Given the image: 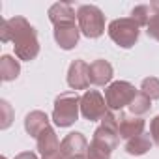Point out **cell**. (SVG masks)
I'll return each mask as SVG.
<instances>
[{"label": "cell", "instance_id": "6da1fadb", "mask_svg": "<svg viewBox=\"0 0 159 159\" xmlns=\"http://www.w3.org/2000/svg\"><path fill=\"white\" fill-rule=\"evenodd\" d=\"M0 38L4 43L11 41L15 49V56L19 60L30 62L39 54V41H38V32L36 28L21 15H15L11 19L2 21V30Z\"/></svg>", "mask_w": 159, "mask_h": 159}, {"label": "cell", "instance_id": "7a4b0ae2", "mask_svg": "<svg viewBox=\"0 0 159 159\" xmlns=\"http://www.w3.org/2000/svg\"><path fill=\"white\" fill-rule=\"evenodd\" d=\"M81 112V98L77 92H62L54 99V109H52V122L58 127H69L79 120Z\"/></svg>", "mask_w": 159, "mask_h": 159}, {"label": "cell", "instance_id": "3957f363", "mask_svg": "<svg viewBox=\"0 0 159 159\" xmlns=\"http://www.w3.org/2000/svg\"><path fill=\"white\" fill-rule=\"evenodd\" d=\"M77 23L83 36L96 39L105 32V15L94 4H84L77 10Z\"/></svg>", "mask_w": 159, "mask_h": 159}, {"label": "cell", "instance_id": "277c9868", "mask_svg": "<svg viewBox=\"0 0 159 159\" xmlns=\"http://www.w3.org/2000/svg\"><path fill=\"white\" fill-rule=\"evenodd\" d=\"M109 38L122 49H131L137 41H139V34H140V26L131 19V17H122V19H114L109 28H107Z\"/></svg>", "mask_w": 159, "mask_h": 159}, {"label": "cell", "instance_id": "5b68a950", "mask_svg": "<svg viewBox=\"0 0 159 159\" xmlns=\"http://www.w3.org/2000/svg\"><path fill=\"white\" fill-rule=\"evenodd\" d=\"M139 94V90L127 83V81H114L105 88V101L109 111L120 112L124 107H129L131 101L135 99V96Z\"/></svg>", "mask_w": 159, "mask_h": 159}, {"label": "cell", "instance_id": "8992f818", "mask_svg": "<svg viewBox=\"0 0 159 159\" xmlns=\"http://www.w3.org/2000/svg\"><path fill=\"white\" fill-rule=\"evenodd\" d=\"M107 112H109L107 101L98 90H86L81 96V114L84 120H90V122L99 120L101 122Z\"/></svg>", "mask_w": 159, "mask_h": 159}, {"label": "cell", "instance_id": "52a82bcc", "mask_svg": "<svg viewBox=\"0 0 159 159\" xmlns=\"http://www.w3.org/2000/svg\"><path fill=\"white\" fill-rule=\"evenodd\" d=\"M62 153L66 159H86L88 153V140L83 133L73 131L67 133L62 140Z\"/></svg>", "mask_w": 159, "mask_h": 159}, {"label": "cell", "instance_id": "ba28073f", "mask_svg": "<svg viewBox=\"0 0 159 159\" xmlns=\"http://www.w3.org/2000/svg\"><path fill=\"white\" fill-rule=\"evenodd\" d=\"M67 84L73 92L90 86V66L84 60H73L67 69Z\"/></svg>", "mask_w": 159, "mask_h": 159}, {"label": "cell", "instance_id": "9c48e42d", "mask_svg": "<svg viewBox=\"0 0 159 159\" xmlns=\"http://www.w3.org/2000/svg\"><path fill=\"white\" fill-rule=\"evenodd\" d=\"M146 122L140 116H133V114H124L122 111L118 112V133L122 139L129 140L133 137H139L144 133Z\"/></svg>", "mask_w": 159, "mask_h": 159}, {"label": "cell", "instance_id": "30bf717a", "mask_svg": "<svg viewBox=\"0 0 159 159\" xmlns=\"http://www.w3.org/2000/svg\"><path fill=\"white\" fill-rule=\"evenodd\" d=\"M79 38H81V30H79L77 25H60V26H54V41L64 51L75 49L77 43H79Z\"/></svg>", "mask_w": 159, "mask_h": 159}, {"label": "cell", "instance_id": "8fae6325", "mask_svg": "<svg viewBox=\"0 0 159 159\" xmlns=\"http://www.w3.org/2000/svg\"><path fill=\"white\" fill-rule=\"evenodd\" d=\"M112 66L107 60H94L90 64V83L96 86H105L112 81Z\"/></svg>", "mask_w": 159, "mask_h": 159}, {"label": "cell", "instance_id": "7c38bea8", "mask_svg": "<svg viewBox=\"0 0 159 159\" xmlns=\"http://www.w3.org/2000/svg\"><path fill=\"white\" fill-rule=\"evenodd\" d=\"M75 10L66 4V2H56L49 8V21L54 25V26H60V25H75Z\"/></svg>", "mask_w": 159, "mask_h": 159}, {"label": "cell", "instance_id": "4fadbf2b", "mask_svg": "<svg viewBox=\"0 0 159 159\" xmlns=\"http://www.w3.org/2000/svg\"><path fill=\"white\" fill-rule=\"evenodd\" d=\"M36 144H38V150L41 153V157H47V155H52V153H58L62 148V142L58 140V135L56 131L49 125L38 139H36Z\"/></svg>", "mask_w": 159, "mask_h": 159}, {"label": "cell", "instance_id": "5bb4252c", "mask_svg": "<svg viewBox=\"0 0 159 159\" xmlns=\"http://www.w3.org/2000/svg\"><path fill=\"white\" fill-rule=\"evenodd\" d=\"M47 127H49V116H47V112H43V111H32V112L26 114V118H25V129H26V133L30 137L38 139Z\"/></svg>", "mask_w": 159, "mask_h": 159}, {"label": "cell", "instance_id": "9a60e30c", "mask_svg": "<svg viewBox=\"0 0 159 159\" xmlns=\"http://www.w3.org/2000/svg\"><path fill=\"white\" fill-rule=\"evenodd\" d=\"M92 140L98 142V144H101V146H105V148H109V150L112 152V150H116V146H118L120 133H118L116 129H111V127H107V125L101 124V125L94 131Z\"/></svg>", "mask_w": 159, "mask_h": 159}, {"label": "cell", "instance_id": "2e32d148", "mask_svg": "<svg viewBox=\"0 0 159 159\" xmlns=\"http://www.w3.org/2000/svg\"><path fill=\"white\" fill-rule=\"evenodd\" d=\"M21 73V64L19 60H15L13 56L10 54H4L0 58V79L4 83H10V81H15Z\"/></svg>", "mask_w": 159, "mask_h": 159}, {"label": "cell", "instance_id": "e0dca14e", "mask_svg": "<svg viewBox=\"0 0 159 159\" xmlns=\"http://www.w3.org/2000/svg\"><path fill=\"white\" fill-rule=\"evenodd\" d=\"M152 144H153L152 137L142 133L139 137H133V139L125 140V152L129 155H144V153H148L152 150Z\"/></svg>", "mask_w": 159, "mask_h": 159}, {"label": "cell", "instance_id": "ac0fdd59", "mask_svg": "<svg viewBox=\"0 0 159 159\" xmlns=\"http://www.w3.org/2000/svg\"><path fill=\"white\" fill-rule=\"evenodd\" d=\"M127 109L131 111L133 116H142V114L150 112V109H152V99H150L146 94H142V92L139 90V94L135 96V99L131 101V105H129Z\"/></svg>", "mask_w": 159, "mask_h": 159}, {"label": "cell", "instance_id": "d6986e66", "mask_svg": "<svg viewBox=\"0 0 159 159\" xmlns=\"http://www.w3.org/2000/svg\"><path fill=\"white\" fill-rule=\"evenodd\" d=\"M152 13H153V4H142V6H137V8H133V11H131V19L139 25V26H146L148 25V21H150V17H152Z\"/></svg>", "mask_w": 159, "mask_h": 159}, {"label": "cell", "instance_id": "ffe728a7", "mask_svg": "<svg viewBox=\"0 0 159 159\" xmlns=\"http://www.w3.org/2000/svg\"><path fill=\"white\" fill-rule=\"evenodd\" d=\"M146 34L148 38L159 41V2H153V13L146 25Z\"/></svg>", "mask_w": 159, "mask_h": 159}, {"label": "cell", "instance_id": "44dd1931", "mask_svg": "<svg viewBox=\"0 0 159 159\" xmlns=\"http://www.w3.org/2000/svg\"><path fill=\"white\" fill-rule=\"evenodd\" d=\"M140 92L146 94L150 99H159V79L146 77L142 81V84H140Z\"/></svg>", "mask_w": 159, "mask_h": 159}, {"label": "cell", "instance_id": "7402d4cb", "mask_svg": "<svg viewBox=\"0 0 159 159\" xmlns=\"http://www.w3.org/2000/svg\"><path fill=\"white\" fill-rule=\"evenodd\" d=\"M111 150L98 144V142H90L88 144V153H86V159H111Z\"/></svg>", "mask_w": 159, "mask_h": 159}, {"label": "cell", "instance_id": "603a6c76", "mask_svg": "<svg viewBox=\"0 0 159 159\" xmlns=\"http://www.w3.org/2000/svg\"><path fill=\"white\" fill-rule=\"evenodd\" d=\"M0 109H2V112H4L0 127H2V129H8V127L11 125V120H13V111H11V105H10L6 99H2V101H0Z\"/></svg>", "mask_w": 159, "mask_h": 159}, {"label": "cell", "instance_id": "cb8c5ba5", "mask_svg": "<svg viewBox=\"0 0 159 159\" xmlns=\"http://www.w3.org/2000/svg\"><path fill=\"white\" fill-rule=\"evenodd\" d=\"M150 137H152V140L159 146V114L150 122Z\"/></svg>", "mask_w": 159, "mask_h": 159}, {"label": "cell", "instance_id": "d4e9b609", "mask_svg": "<svg viewBox=\"0 0 159 159\" xmlns=\"http://www.w3.org/2000/svg\"><path fill=\"white\" fill-rule=\"evenodd\" d=\"M13 159H38V155H36L34 152H21V153H17Z\"/></svg>", "mask_w": 159, "mask_h": 159}, {"label": "cell", "instance_id": "484cf974", "mask_svg": "<svg viewBox=\"0 0 159 159\" xmlns=\"http://www.w3.org/2000/svg\"><path fill=\"white\" fill-rule=\"evenodd\" d=\"M2 159H6V157H2Z\"/></svg>", "mask_w": 159, "mask_h": 159}]
</instances>
